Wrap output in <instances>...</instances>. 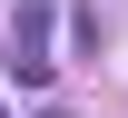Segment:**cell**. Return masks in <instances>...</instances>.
<instances>
[{
  "label": "cell",
  "instance_id": "obj_1",
  "mask_svg": "<svg viewBox=\"0 0 128 118\" xmlns=\"http://www.w3.org/2000/svg\"><path fill=\"white\" fill-rule=\"evenodd\" d=\"M10 79L20 89L49 79V0H20V20H10Z\"/></svg>",
  "mask_w": 128,
  "mask_h": 118
}]
</instances>
